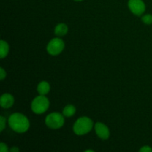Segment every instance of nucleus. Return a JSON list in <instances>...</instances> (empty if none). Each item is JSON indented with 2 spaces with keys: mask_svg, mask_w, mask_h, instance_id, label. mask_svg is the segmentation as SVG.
<instances>
[{
  "mask_svg": "<svg viewBox=\"0 0 152 152\" xmlns=\"http://www.w3.org/2000/svg\"><path fill=\"white\" fill-rule=\"evenodd\" d=\"M68 31V26L64 23H59L55 27L54 33L57 37H63V36L66 35Z\"/></svg>",
  "mask_w": 152,
  "mask_h": 152,
  "instance_id": "nucleus-10",
  "label": "nucleus"
},
{
  "mask_svg": "<svg viewBox=\"0 0 152 152\" xmlns=\"http://www.w3.org/2000/svg\"><path fill=\"white\" fill-rule=\"evenodd\" d=\"M0 132H3L6 126V119L3 116L0 117Z\"/></svg>",
  "mask_w": 152,
  "mask_h": 152,
  "instance_id": "nucleus-14",
  "label": "nucleus"
},
{
  "mask_svg": "<svg viewBox=\"0 0 152 152\" xmlns=\"http://www.w3.org/2000/svg\"><path fill=\"white\" fill-rule=\"evenodd\" d=\"M10 152H18V151H19V148H18V147L13 146V148H10Z\"/></svg>",
  "mask_w": 152,
  "mask_h": 152,
  "instance_id": "nucleus-18",
  "label": "nucleus"
},
{
  "mask_svg": "<svg viewBox=\"0 0 152 152\" xmlns=\"http://www.w3.org/2000/svg\"><path fill=\"white\" fill-rule=\"evenodd\" d=\"M0 151L1 152H8L10 151V149L8 148L7 145L4 142L0 143Z\"/></svg>",
  "mask_w": 152,
  "mask_h": 152,
  "instance_id": "nucleus-15",
  "label": "nucleus"
},
{
  "mask_svg": "<svg viewBox=\"0 0 152 152\" xmlns=\"http://www.w3.org/2000/svg\"><path fill=\"white\" fill-rule=\"evenodd\" d=\"M50 102L45 95H39L33 99L31 102V109L37 114H41L45 112L49 108Z\"/></svg>",
  "mask_w": 152,
  "mask_h": 152,
  "instance_id": "nucleus-3",
  "label": "nucleus"
},
{
  "mask_svg": "<svg viewBox=\"0 0 152 152\" xmlns=\"http://www.w3.org/2000/svg\"><path fill=\"white\" fill-rule=\"evenodd\" d=\"M140 152H152V148L148 145H145V146L142 147L140 149Z\"/></svg>",
  "mask_w": 152,
  "mask_h": 152,
  "instance_id": "nucleus-16",
  "label": "nucleus"
},
{
  "mask_svg": "<svg viewBox=\"0 0 152 152\" xmlns=\"http://www.w3.org/2000/svg\"><path fill=\"white\" fill-rule=\"evenodd\" d=\"M9 53V45L4 40L1 39L0 42V57L4 59L7 56Z\"/></svg>",
  "mask_w": 152,
  "mask_h": 152,
  "instance_id": "nucleus-11",
  "label": "nucleus"
},
{
  "mask_svg": "<svg viewBox=\"0 0 152 152\" xmlns=\"http://www.w3.org/2000/svg\"><path fill=\"white\" fill-rule=\"evenodd\" d=\"M8 124L10 129L17 133L26 132L30 128V122L26 116L20 113H14L9 117Z\"/></svg>",
  "mask_w": 152,
  "mask_h": 152,
  "instance_id": "nucleus-1",
  "label": "nucleus"
},
{
  "mask_svg": "<svg viewBox=\"0 0 152 152\" xmlns=\"http://www.w3.org/2000/svg\"><path fill=\"white\" fill-rule=\"evenodd\" d=\"M95 132L96 135L99 137L100 139L107 140L110 137V131L108 129V126L104 123L97 122L94 126Z\"/></svg>",
  "mask_w": 152,
  "mask_h": 152,
  "instance_id": "nucleus-7",
  "label": "nucleus"
},
{
  "mask_svg": "<svg viewBox=\"0 0 152 152\" xmlns=\"http://www.w3.org/2000/svg\"><path fill=\"white\" fill-rule=\"evenodd\" d=\"M86 152H94V150H91V149H88V150H86L85 151Z\"/></svg>",
  "mask_w": 152,
  "mask_h": 152,
  "instance_id": "nucleus-19",
  "label": "nucleus"
},
{
  "mask_svg": "<svg viewBox=\"0 0 152 152\" xmlns=\"http://www.w3.org/2000/svg\"><path fill=\"white\" fill-rule=\"evenodd\" d=\"M14 103V98L10 94L5 93L1 95L0 98V105L3 108H9L13 106Z\"/></svg>",
  "mask_w": 152,
  "mask_h": 152,
  "instance_id": "nucleus-8",
  "label": "nucleus"
},
{
  "mask_svg": "<svg viewBox=\"0 0 152 152\" xmlns=\"http://www.w3.org/2000/svg\"><path fill=\"white\" fill-rule=\"evenodd\" d=\"M7 76V74H6V71H4V69L3 68H0V80H3Z\"/></svg>",
  "mask_w": 152,
  "mask_h": 152,
  "instance_id": "nucleus-17",
  "label": "nucleus"
},
{
  "mask_svg": "<svg viewBox=\"0 0 152 152\" xmlns=\"http://www.w3.org/2000/svg\"><path fill=\"white\" fill-rule=\"evenodd\" d=\"M94 127V123L89 117H81L74 123L73 130L77 135L82 136L88 133Z\"/></svg>",
  "mask_w": 152,
  "mask_h": 152,
  "instance_id": "nucleus-2",
  "label": "nucleus"
},
{
  "mask_svg": "<svg viewBox=\"0 0 152 152\" xmlns=\"http://www.w3.org/2000/svg\"><path fill=\"white\" fill-rule=\"evenodd\" d=\"M142 21L146 25H151L152 24V15L146 14L142 17Z\"/></svg>",
  "mask_w": 152,
  "mask_h": 152,
  "instance_id": "nucleus-13",
  "label": "nucleus"
},
{
  "mask_svg": "<svg viewBox=\"0 0 152 152\" xmlns=\"http://www.w3.org/2000/svg\"><path fill=\"white\" fill-rule=\"evenodd\" d=\"M50 90V86L48 82L46 81H42L39 83L38 86H37V91L39 94V95H45L49 93Z\"/></svg>",
  "mask_w": 152,
  "mask_h": 152,
  "instance_id": "nucleus-9",
  "label": "nucleus"
},
{
  "mask_svg": "<svg viewBox=\"0 0 152 152\" xmlns=\"http://www.w3.org/2000/svg\"><path fill=\"white\" fill-rule=\"evenodd\" d=\"M65 48L63 40L59 38H53L50 40L47 45V51L52 56H56L62 53Z\"/></svg>",
  "mask_w": 152,
  "mask_h": 152,
  "instance_id": "nucleus-5",
  "label": "nucleus"
},
{
  "mask_svg": "<svg viewBox=\"0 0 152 152\" xmlns=\"http://www.w3.org/2000/svg\"><path fill=\"white\" fill-rule=\"evenodd\" d=\"M129 10L136 16H141L145 10V4L142 0H129Z\"/></svg>",
  "mask_w": 152,
  "mask_h": 152,
  "instance_id": "nucleus-6",
  "label": "nucleus"
},
{
  "mask_svg": "<svg viewBox=\"0 0 152 152\" xmlns=\"http://www.w3.org/2000/svg\"><path fill=\"white\" fill-rule=\"evenodd\" d=\"M75 1H83V0H75Z\"/></svg>",
  "mask_w": 152,
  "mask_h": 152,
  "instance_id": "nucleus-20",
  "label": "nucleus"
},
{
  "mask_svg": "<svg viewBox=\"0 0 152 152\" xmlns=\"http://www.w3.org/2000/svg\"><path fill=\"white\" fill-rule=\"evenodd\" d=\"M76 113V108L74 105L69 104V105H66L65 108H63L62 111V114L64 117H71L75 114Z\"/></svg>",
  "mask_w": 152,
  "mask_h": 152,
  "instance_id": "nucleus-12",
  "label": "nucleus"
},
{
  "mask_svg": "<svg viewBox=\"0 0 152 152\" xmlns=\"http://www.w3.org/2000/svg\"><path fill=\"white\" fill-rule=\"evenodd\" d=\"M46 126L51 129H58L62 128L65 123V117L63 114L58 112L50 113L46 117L45 120Z\"/></svg>",
  "mask_w": 152,
  "mask_h": 152,
  "instance_id": "nucleus-4",
  "label": "nucleus"
}]
</instances>
